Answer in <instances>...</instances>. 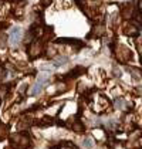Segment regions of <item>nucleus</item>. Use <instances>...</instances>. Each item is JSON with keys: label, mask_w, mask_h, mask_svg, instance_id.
<instances>
[{"label": "nucleus", "mask_w": 142, "mask_h": 149, "mask_svg": "<svg viewBox=\"0 0 142 149\" xmlns=\"http://www.w3.org/2000/svg\"><path fill=\"white\" fill-rule=\"evenodd\" d=\"M90 109H93L97 114H101L109 108V101L106 100L105 95H102L101 92H91L90 91Z\"/></svg>", "instance_id": "f257e3e1"}, {"label": "nucleus", "mask_w": 142, "mask_h": 149, "mask_svg": "<svg viewBox=\"0 0 142 149\" xmlns=\"http://www.w3.org/2000/svg\"><path fill=\"white\" fill-rule=\"evenodd\" d=\"M10 142H12L14 149H29L31 145V139L27 132H17L13 134L10 136Z\"/></svg>", "instance_id": "f03ea898"}, {"label": "nucleus", "mask_w": 142, "mask_h": 149, "mask_svg": "<svg viewBox=\"0 0 142 149\" xmlns=\"http://www.w3.org/2000/svg\"><path fill=\"white\" fill-rule=\"evenodd\" d=\"M46 50V43L41 37L33 40L29 46H27V51H29V56L31 58H38Z\"/></svg>", "instance_id": "7ed1b4c3"}, {"label": "nucleus", "mask_w": 142, "mask_h": 149, "mask_svg": "<svg viewBox=\"0 0 142 149\" xmlns=\"http://www.w3.org/2000/svg\"><path fill=\"white\" fill-rule=\"evenodd\" d=\"M17 80V71L13 68L12 65H3L0 67V82L3 84H10L13 81Z\"/></svg>", "instance_id": "20e7f679"}, {"label": "nucleus", "mask_w": 142, "mask_h": 149, "mask_svg": "<svg viewBox=\"0 0 142 149\" xmlns=\"http://www.w3.org/2000/svg\"><path fill=\"white\" fill-rule=\"evenodd\" d=\"M114 51H115V57H117L119 63H128V61L132 60V53L122 44H118Z\"/></svg>", "instance_id": "39448f33"}, {"label": "nucleus", "mask_w": 142, "mask_h": 149, "mask_svg": "<svg viewBox=\"0 0 142 149\" xmlns=\"http://www.w3.org/2000/svg\"><path fill=\"white\" fill-rule=\"evenodd\" d=\"M24 37V31L23 29H20V27H13L12 30H10V33H9V38H7V41H9V44L10 46H19L20 44V41L23 40Z\"/></svg>", "instance_id": "423d86ee"}, {"label": "nucleus", "mask_w": 142, "mask_h": 149, "mask_svg": "<svg viewBox=\"0 0 142 149\" xmlns=\"http://www.w3.org/2000/svg\"><path fill=\"white\" fill-rule=\"evenodd\" d=\"M139 26L135 23H132V22H127L125 26H124V33L127 36H138L139 33Z\"/></svg>", "instance_id": "0eeeda50"}, {"label": "nucleus", "mask_w": 142, "mask_h": 149, "mask_svg": "<svg viewBox=\"0 0 142 149\" xmlns=\"http://www.w3.org/2000/svg\"><path fill=\"white\" fill-rule=\"evenodd\" d=\"M43 91H44V85L40 84V82H37V81H34V82L29 87V95H30V97H37V95H40Z\"/></svg>", "instance_id": "6e6552de"}, {"label": "nucleus", "mask_w": 142, "mask_h": 149, "mask_svg": "<svg viewBox=\"0 0 142 149\" xmlns=\"http://www.w3.org/2000/svg\"><path fill=\"white\" fill-rule=\"evenodd\" d=\"M84 72H85V70L81 68V67H75V68L70 70L68 72H67V77L64 78V80H72V78H78V77H81Z\"/></svg>", "instance_id": "1a4fd4ad"}, {"label": "nucleus", "mask_w": 142, "mask_h": 149, "mask_svg": "<svg viewBox=\"0 0 142 149\" xmlns=\"http://www.w3.org/2000/svg\"><path fill=\"white\" fill-rule=\"evenodd\" d=\"M68 63V57L67 56H56V57L51 60V64H53V67H61V65H64V64H67Z\"/></svg>", "instance_id": "9d476101"}, {"label": "nucleus", "mask_w": 142, "mask_h": 149, "mask_svg": "<svg viewBox=\"0 0 142 149\" xmlns=\"http://www.w3.org/2000/svg\"><path fill=\"white\" fill-rule=\"evenodd\" d=\"M114 107L119 109V111H128V101L127 100H124V98H117V100H114Z\"/></svg>", "instance_id": "9b49d317"}, {"label": "nucleus", "mask_w": 142, "mask_h": 149, "mask_svg": "<svg viewBox=\"0 0 142 149\" xmlns=\"http://www.w3.org/2000/svg\"><path fill=\"white\" fill-rule=\"evenodd\" d=\"M81 145H83L85 149H94L95 148V139L91 136V135H87V136L83 138Z\"/></svg>", "instance_id": "f8f14e48"}, {"label": "nucleus", "mask_w": 142, "mask_h": 149, "mask_svg": "<svg viewBox=\"0 0 142 149\" xmlns=\"http://www.w3.org/2000/svg\"><path fill=\"white\" fill-rule=\"evenodd\" d=\"M81 44L83 41H80V40H75V38H58V40H56V44Z\"/></svg>", "instance_id": "ddd939ff"}, {"label": "nucleus", "mask_w": 142, "mask_h": 149, "mask_svg": "<svg viewBox=\"0 0 142 149\" xmlns=\"http://www.w3.org/2000/svg\"><path fill=\"white\" fill-rule=\"evenodd\" d=\"M138 51H139V56H141V61H142V43L138 46Z\"/></svg>", "instance_id": "4468645a"}, {"label": "nucleus", "mask_w": 142, "mask_h": 149, "mask_svg": "<svg viewBox=\"0 0 142 149\" xmlns=\"http://www.w3.org/2000/svg\"><path fill=\"white\" fill-rule=\"evenodd\" d=\"M114 149H125V146H122V145H115Z\"/></svg>", "instance_id": "2eb2a0df"}]
</instances>
